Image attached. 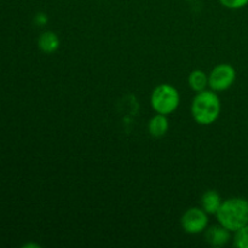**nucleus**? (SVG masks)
<instances>
[{
	"label": "nucleus",
	"mask_w": 248,
	"mask_h": 248,
	"mask_svg": "<svg viewBox=\"0 0 248 248\" xmlns=\"http://www.w3.org/2000/svg\"><path fill=\"white\" fill-rule=\"evenodd\" d=\"M191 116L199 125L207 126L215 123L220 115L222 103L216 91L203 90L196 92L191 102Z\"/></svg>",
	"instance_id": "obj_1"
},
{
	"label": "nucleus",
	"mask_w": 248,
	"mask_h": 248,
	"mask_svg": "<svg viewBox=\"0 0 248 248\" xmlns=\"http://www.w3.org/2000/svg\"><path fill=\"white\" fill-rule=\"evenodd\" d=\"M218 223L232 232L248 224V200L245 198H230L222 202L216 213Z\"/></svg>",
	"instance_id": "obj_2"
},
{
	"label": "nucleus",
	"mask_w": 248,
	"mask_h": 248,
	"mask_svg": "<svg viewBox=\"0 0 248 248\" xmlns=\"http://www.w3.org/2000/svg\"><path fill=\"white\" fill-rule=\"evenodd\" d=\"M181 102L178 90L170 84H160L153 90L150 106L155 113L170 115L177 110Z\"/></svg>",
	"instance_id": "obj_3"
},
{
	"label": "nucleus",
	"mask_w": 248,
	"mask_h": 248,
	"mask_svg": "<svg viewBox=\"0 0 248 248\" xmlns=\"http://www.w3.org/2000/svg\"><path fill=\"white\" fill-rule=\"evenodd\" d=\"M236 80V70L232 64L222 63L211 70L208 74V86L216 92H222L230 89Z\"/></svg>",
	"instance_id": "obj_4"
},
{
	"label": "nucleus",
	"mask_w": 248,
	"mask_h": 248,
	"mask_svg": "<svg viewBox=\"0 0 248 248\" xmlns=\"http://www.w3.org/2000/svg\"><path fill=\"white\" fill-rule=\"evenodd\" d=\"M181 225L188 234H201L208 227V213L202 207L188 208L182 216Z\"/></svg>",
	"instance_id": "obj_5"
},
{
	"label": "nucleus",
	"mask_w": 248,
	"mask_h": 248,
	"mask_svg": "<svg viewBox=\"0 0 248 248\" xmlns=\"http://www.w3.org/2000/svg\"><path fill=\"white\" fill-rule=\"evenodd\" d=\"M205 239L210 246L223 247L232 240V232L218 223V225H213L205 230Z\"/></svg>",
	"instance_id": "obj_6"
},
{
	"label": "nucleus",
	"mask_w": 248,
	"mask_h": 248,
	"mask_svg": "<svg viewBox=\"0 0 248 248\" xmlns=\"http://www.w3.org/2000/svg\"><path fill=\"white\" fill-rule=\"evenodd\" d=\"M169 119L167 115L156 113L148 123V131L149 135L154 138H161L169 131Z\"/></svg>",
	"instance_id": "obj_7"
},
{
	"label": "nucleus",
	"mask_w": 248,
	"mask_h": 248,
	"mask_svg": "<svg viewBox=\"0 0 248 248\" xmlns=\"http://www.w3.org/2000/svg\"><path fill=\"white\" fill-rule=\"evenodd\" d=\"M38 47L46 55L55 53L60 47V38L55 31H44L38 39Z\"/></svg>",
	"instance_id": "obj_8"
},
{
	"label": "nucleus",
	"mask_w": 248,
	"mask_h": 248,
	"mask_svg": "<svg viewBox=\"0 0 248 248\" xmlns=\"http://www.w3.org/2000/svg\"><path fill=\"white\" fill-rule=\"evenodd\" d=\"M222 198L216 190H207L201 196V207L208 215H216L222 205Z\"/></svg>",
	"instance_id": "obj_9"
},
{
	"label": "nucleus",
	"mask_w": 248,
	"mask_h": 248,
	"mask_svg": "<svg viewBox=\"0 0 248 248\" xmlns=\"http://www.w3.org/2000/svg\"><path fill=\"white\" fill-rule=\"evenodd\" d=\"M188 84L193 91H203L208 86V75L201 69L193 70L188 77Z\"/></svg>",
	"instance_id": "obj_10"
},
{
	"label": "nucleus",
	"mask_w": 248,
	"mask_h": 248,
	"mask_svg": "<svg viewBox=\"0 0 248 248\" xmlns=\"http://www.w3.org/2000/svg\"><path fill=\"white\" fill-rule=\"evenodd\" d=\"M234 246L237 248H248V224L234 232Z\"/></svg>",
	"instance_id": "obj_11"
},
{
	"label": "nucleus",
	"mask_w": 248,
	"mask_h": 248,
	"mask_svg": "<svg viewBox=\"0 0 248 248\" xmlns=\"http://www.w3.org/2000/svg\"><path fill=\"white\" fill-rule=\"evenodd\" d=\"M218 1L230 10H239L248 5V0H218Z\"/></svg>",
	"instance_id": "obj_12"
},
{
	"label": "nucleus",
	"mask_w": 248,
	"mask_h": 248,
	"mask_svg": "<svg viewBox=\"0 0 248 248\" xmlns=\"http://www.w3.org/2000/svg\"><path fill=\"white\" fill-rule=\"evenodd\" d=\"M47 15L44 14V12H39V14H36L35 17H34V22H35L36 24H39V26H45V24L47 23Z\"/></svg>",
	"instance_id": "obj_13"
},
{
	"label": "nucleus",
	"mask_w": 248,
	"mask_h": 248,
	"mask_svg": "<svg viewBox=\"0 0 248 248\" xmlns=\"http://www.w3.org/2000/svg\"><path fill=\"white\" fill-rule=\"evenodd\" d=\"M24 248H31V247H34V248H39L40 246H39L38 244H31V242H29V244H26L23 245Z\"/></svg>",
	"instance_id": "obj_14"
},
{
	"label": "nucleus",
	"mask_w": 248,
	"mask_h": 248,
	"mask_svg": "<svg viewBox=\"0 0 248 248\" xmlns=\"http://www.w3.org/2000/svg\"><path fill=\"white\" fill-rule=\"evenodd\" d=\"M186 1H195V0H186Z\"/></svg>",
	"instance_id": "obj_15"
}]
</instances>
